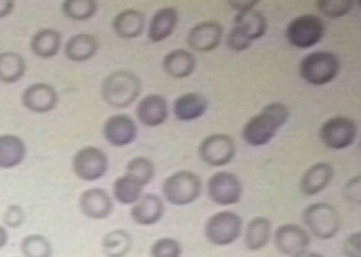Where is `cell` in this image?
Wrapping results in <instances>:
<instances>
[{
  "mask_svg": "<svg viewBox=\"0 0 361 257\" xmlns=\"http://www.w3.org/2000/svg\"><path fill=\"white\" fill-rule=\"evenodd\" d=\"M71 167L77 178L85 182H93L107 174L109 158L104 151L90 145L75 152Z\"/></svg>",
  "mask_w": 361,
  "mask_h": 257,
  "instance_id": "9",
  "label": "cell"
},
{
  "mask_svg": "<svg viewBox=\"0 0 361 257\" xmlns=\"http://www.w3.org/2000/svg\"><path fill=\"white\" fill-rule=\"evenodd\" d=\"M302 222L317 239H331L341 229L338 210L329 203H314L302 211Z\"/></svg>",
  "mask_w": 361,
  "mask_h": 257,
  "instance_id": "5",
  "label": "cell"
},
{
  "mask_svg": "<svg viewBox=\"0 0 361 257\" xmlns=\"http://www.w3.org/2000/svg\"><path fill=\"white\" fill-rule=\"evenodd\" d=\"M147 24V18L142 11L135 8H126L118 13L113 20L115 36L123 40H133L142 35Z\"/></svg>",
  "mask_w": 361,
  "mask_h": 257,
  "instance_id": "21",
  "label": "cell"
},
{
  "mask_svg": "<svg viewBox=\"0 0 361 257\" xmlns=\"http://www.w3.org/2000/svg\"><path fill=\"white\" fill-rule=\"evenodd\" d=\"M180 21L178 10L174 7H164L158 10L148 26V39L152 43H160L167 40L176 30Z\"/></svg>",
  "mask_w": 361,
  "mask_h": 257,
  "instance_id": "22",
  "label": "cell"
},
{
  "mask_svg": "<svg viewBox=\"0 0 361 257\" xmlns=\"http://www.w3.org/2000/svg\"><path fill=\"white\" fill-rule=\"evenodd\" d=\"M203 192L202 178L188 170H180L171 174L163 182L161 193L167 203L176 207H185L193 204Z\"/></svg>",
  "mask_w": 361,
  "mask_h": 257,
  "instance_id": "3",
  "label": "cell"
},
{
  "mask_svg": "<svg viewBox=\"0 0 361 257\" xmlns=\"http://www.w3.org/2000/svg\"><path fill=\"white\" fill-rule=\"evenodd\" d=\"M141 94V81L135 73L114 71L102 84V97L114 108H128Z\"/></svg>",
  "mask_w": 361,
  "mask_h": 257,
  "instance_id": "2",
  "label": "cell"
},
{
  "mask_svg": "<svg viewBox=\"0 0 361 257\" xmlns=\"http://www.w3.org/2000/svg\"><path fill=\"white\" fill-rule=\"evenodd\" d=\"M342 251L346 257H361V232L349 234L343 241Z\"/></svg>",
  "mask_w": 361,
  "mask_h": 257,
  "instance_id": "38",
  "label": "cell"
},
{
  "mask_svg": "<svg viewBox=\"0 0 361 257\" xmlns=\"http://www.w3.org/2000/svg\"><path fill=\"white\" fill-rule=\"evenodd\" d=\"M161 66L167 75L176 80H183L190 77L196 69V56L188 49L178 48L163 58Z\"/></svg>",
  "mask_w": 361,
  "mask_h": 257,
  "instance_id": "24",
  "label": "cell"
},
{
  "mask_svg": "<svg viewBox=\"0 0 361 257\" xmlns=\"http://www.w3.org/2000/svg\"><path fill=\"white\" fill-rule=\"evenodd\" d=\"M243 233V218L233 211H219L211 215L204 226L207 241L215 246H228Z\"/></svg>",
  "mask_w": 361,
  "mask_h": 257,
  "instance_id": "6",
  "label": "cell"
},
{
  "mask_svg": "<svg viewBox=\"0 0 361 257\" xmlns=\"http://www.w3.org/2000/svg\"><path fill=\"white\" fill-rule=\"evenodd\" d=\"M137 134L138 129L135 119L126 114L113 115L103 125V137L110 145L116 148H123L133 144Z\"/></svg>",
  "mask_w": 361,
  "mask_h": 257,
  "instance_id": "14",
  "label": "cell"
},
{
  "mask_svg": "<svg viewBox=\"0 0 361 257\" xmlns=\"http://www.w3.org/2000/svg\"><path fill=\"white\" fill-rule=\"evenodd\" d=\"M208 110V100L202 94L190 92L180 94L173 104V113L180 122H192L205 115Z\"/></svg>",
  "mask_w": 361,
  "mask_h": 257,
  "instance_id": "23",
  "label": "cell"
},
{
  "mask_svg": "<svg viewBox=\"0 0 361 257\" xmlns=\"http://www.w3.org/2000/svg\"><path fill=\"white\" fill-rule=\"evenodd\" d=\"M135 114L140 123H142L144 126L158 127L167 120L170 107L166 97H163L161 94H147L138 101Z\"/></svg>",
  "mask_w": 361,
  "mask_h": 257,
  "instance_id": "17",
  "label": "cell"
},
{
  "mask_svg": "<svg viewBox=\"0 0 361 257\" xmlns=\"http://www.w3.org/2000/svg\"><path fill=\"white\" fill-rule=\"evenodd\" d=\"M7 241H8V233H7L6 227H3V226L0 225V249H3V248L6 246Z\"/></svg>",
  "mask_w": 361,
  "mask_h": 257,
  "instance_id": "43",
  "label": "cell"
},
{
  "mask_svg": "<svg viewBox=\"0 0 361 257\" xmlns=\"http://www.w3.org/2000/svg\"><path fill=\"white\" fill-rule=\"evenodd\" d=\"M144 187L138 185L128 175H121L113 184L114 199L123 206H133L135 201L142 196Z\"/></svg>",
  "mask_w": 361,
  "mask_h": 257,
  "instance_id": "32",
  "label": "cell"
},
{
  "mask_svg": "<svg viewBox=\"0 0 361 257\" xmlns=\"http://www.w3.org/2000/svg\"><path fill=\"white\" fill-rule=\"evenodd\" d=\"M226 44L228 49L234 51V52H244L250 48V43L248 40H245L244 37H241L238 33H235L234 30H230L226 39Z\"/></svg>",
  "mask_w": 361,
  "mask_h": 257,
  "instance_id": "40",
  "label": "cell"
},
{
  "mask_svg": "<svg viewBox=\"0 0 361 257\" xmlns=\"http://www.w3.org/2000/svg\"><path fill=\"white\" fill-rule=\"evenodd\" d=\"M353 6H355V1L352 0H317L316 1L317 10L323 15L334 20L346 17L353 8Z\"/></svg>",
  "mask_w": 361,
  "mask_h": 257,
  "instance_id": "35",
  "label": "cell"
},
{
  "mask_svg": "<svg viewBox=\"0 0 361 257\" xmlns=\"http://www.w3.org/2000/svg\"><path fill=\"white\" fill-rule=\"evenodd\" d=\"M274 245L283 256H301L310 251L311 235L300 225L285 223L275 230Z\"/></svg>",
  "mask_w": 361,
  "mask_h": 257,
  "instance_id": "11",
  "label": "cell"
},
{
  "mask_svg": "<svg viewBox=\"0 0 361 257\" xmlns=\"http://www.w3.org/2000/svg\"><path fill=\"white\" fill-rule=\"evenodd\" d=\"M290 119V110L279 101L267 104L257 115L250 118L244 125L241 137L249 146H264L270 142L276 132L282 129Z\"/></svg>",
  "mask_w": 361,
  "mask_h": 257,
  "instance_id": "1",
  "label": "cell"
},
{
  "mask_svg": "<svg viewBox=\"0 0 361 257\" xmlns=\"http://www.w3.org/2000/svg\"><path fill=\"white\" fill-rule=\"evenodd\" d=\"M16 4L13 0H0V20L10 15Z\"/></svg>",
  "mask_w": 361,
  "mask_h": 257,
  "instance_id": "42",
  "label": "cell"
},
{
  "mask_svg": "<svg viewBox=\"0 0 361 257\" xmlns=\"http://www.w3.org/2000/svg\"><path fill=\"white\" fill-rule=\"evenodd\" d=\"M235 152V142L231 136L225 133L211 134L205 137L199 145L200 159L211 167H224L231 163Z\"/></svg>",
  "mask_w": 361,
  "mask_h": 257,
  "instance_id": "12",
  "label": "cell"
},
{
  "mask_svg": "<svg viewBox=\"0 0 361 257\" xmlns=\"http://www.w3.org/2000/svg\"><path fill=\"white\" fill-rule=\"evenodd\" d=\"M233 10L237 13H244L249 10H255L259 6V0H237V1H226Z\"/></svg>",
  "mask_w": 361,
  "mask_h": 257,
  "instance_id": "41",
  "label": "cell"
},
{
  "mask_svg": "<svg viewBox=\"0 0 361 257\" xmlns=\"http://www.w3.org/2000/svg\"><path fill=\"white\" fill-rule=\"evenodd\" d=\"M164 203L158 194L148 193L142 194L130 210L133 222L140 226H154L161 220L164 215Z\"/></svg>",
  "mask_w": 361,
  "mask_h": 257,
  "instance_id": "20",
  "label": "cell"
},
{
  "mask_svg": "<svg viewBox=\"0 0 361 257\" xmlns=\"http://www.w3.org/2000/svg\"><path fill=\"white\" fill-rule=\"evenodd\" d=\"M26 158L25 141L14 134L0 136V168L11 170L18 167Z\"/></svg>",
  "mask_w": 361,
  "mask_h": 257,
  "instance_id": "27",
  "label": "cell"
},
{
  "mask_svg": "<svg viewBox=\"0 0 361 257\" xmlns=\"http://www.w3.org/2000/svg\"><path fill=\"white\" fill-rule=\"evenodd\" d=\"M155 174H157L155 164L145 156L133 158L125 167V175L132 178L142 187L151 184V181L155 178Z\"/></svg>",
  "mask_w": 361,
  "mask_h": 257,
  "instance_id": "31",
  "label": "cell"
},
{
  "mask_svg": "<svg viewBox=\"0 0 361 257\" xmlns=\"http://www.w3.org/2000/svg\"><path fill=\"white\" fill-rule=\"evenodd\" d=\"M267 27L269 23L266 15L255 8L244 13H237L231 30L238 33L252 44L253 42L260 40L267 33Z\"/></svg>",
  "mask_w": 361,
  "mask_h": 257,
  "instance_id": "18",
  "label": "cell"
},
{
  "mask_svg": "<svg viewBox=\"0 0 361 257\" xmlns=\"http://www.w3.org/2000/svg\"><path fill=\"white\" fill-rule=\"evenodd\" d=\"M298 257H326L323 256V255H320V253H317V252H307V253H304V255H301V256Z\"/></svg>",
  "mask_w": 361,
  "mask_h": 257,
  "instance_id": "44",
  "label": "cell"
},
{
  "mask_svg": "<svg viewBox=\"0 0 361 257\" xmlns=\"http://www.w3.org/2000/svg\"><path fill=\"white\" fill-rule=\"evenodd\" d=\"M62 11L73 21H88L96 15L97 3L94 0H66L62 4Z\"/></svg>",
  "mask_w": 361,
  "mask_h": 257,
  "instance_id": "34",
  "label": "cell"
},
{
  "mask_svg": "<svg viewBox=\"0 0 361 257\" xmlns=\"http://www.w3.org/2000/svg\"><path fill=\"white\" fill-rule=\"evenodd\" d=\"M334 167L330 163L319 162L305 170L300 181V190L302 194L312 197L320 194L331 184L334 178Z\"/></svg>",
  "mask_w": 361,
  "mask_h": 257,
  "instance_id": "19",
  "label": "cell"
},
{
  "mask_svg": "<svg viewBox=\"0 0 361 257\" xmlns=\"http://www.w3.org/2000/svg\"><path fill=\"white\" fill-rule=\"evenodd\" d=\"M326 35L322 18L314 14H302L288 25L285 36L288 43L297 49H308L319 44Z\"/></svg>",
  "mask_w": 361,
  "mask_h": 257,
  "instance_id": "7",
  "label": "cell"
},
{
  "mask_svg": "<svg viewBox=\"0 0 361 257\" xmlns=\"http://www.w3.org/2000/svg\"><path fill=\"white\" fill-rule=\"evenodd\" d=\"M338 56L329 51H315L308 54L300 63V77L310 85L322 87L333 82L338 75Z\"/></svg>",
  "mask_w": 361,
  "mask_h": 257,
  "instance_id": "4",
  "label": "cell"
},
{
  "mask_svg": "<svg viewBox=\"0 0 361 257\" xmlns=\"http://www.w3.org/2000/svg\"><path fill=\"white\" fill-rule=\"evenodd\" d=\"M225 29L218 21H204L195 25L188 33V46L197 52H211L221 46Z\"/></svg>",
  "mask_w": 361,
  "mask_h": 257,
  "instance_id": "13",
  "label": "cell"
},
{
  "mask_svg": "<svg viewBox=\"0 0 361 257\" xmlns=\"http://www.w3.org/2000/svg\"><path fill=\"white\" fill-rule=\"evenodd\" d=\"M20 249L23 257H52L54 253L51 241L42 234L26 235L21 241Z\"/></svg>",
  "mask_w": 361,
  "mask_h": 257,
  "instance_id": "33",
  "label": "cell"
},
{
  "mask_svg": "<svg viewBox=\"0 0 361 257\" xmlns=\"http://www.w3.org/2000/svg\"><path fill=\"white\" fill-rule=\"evenodd\" d=\"M78 207L82 215H85L87 218L93 220H102L113 213L114 201L104 189L90 187L81 193Z\"/></svg>",
  "mask_w": 361,
  "mask_h": 257,
  "instance_id": "16",
  "label": "cell"
},
{
  "mask_svg": "<svg viewBox=\"0 0 361 257\" xmlns=\"http://www.w3.org/2000/svg\"><path fill=\"white\" fill-rule=\"evenodd\" d=\"M133 246V238L126 230H113L102 239V251L104 256L126 257Z\"/></svg>",
  "mask_w": 361,
  "mask_h": 257,
  "instance_id": "29",
  "label": "cell"
},
{
  "mask_svg": "<svg viewBox=\"0 0 361 257\" xmlns=\"http://www.w3.org/2000/svg\"><path fill=\"white\" fill-rule=\"evenodd\" d=\"M59 96L54 87L37 82L27 87L23 94V107L35 114H47L56 108Z\"/></svg>",
  "mask_w": 361,
  "mask_h": 257,
  "instance_id": "15",
  "label": "cell"
},
{
  "mask_svg": "<svg viewBox=\"0 0 361 257\" xmlns=\"http://www.w3.org/2000/svg\"><path fill=\"white\" fill-rule=\"evenodd\" d=\"M62 46V35L55 29H42L30 40L32 52L42 58L51 59L54 58Z\"/></svg>",
  "mask_w": 361,
  "mask_h": 257,
  "instance_id": "28",
  "label": "cell"
},
{
  "mask_svg": "<svg viewBox=\"0 0 361 257\" xmlns=\"http://www.w3.org/2000/svg\"><path fill=\"white\" fill-rule=\"evenodd\" d=\"M343 194L348 199V201L353 203V204H361V177H353L350 178L346 185L343 187Z\"/></svg>",
  "mask_w": 361,
  "mask_h": 257,
  "instance_id": "39",
  "label": "cell"
},
{
  "mask_svg": "<svg viewBox=\"0 0 361 257\" xmlns=\"http://www.w3.org/2000/svg\"><path fill=\"white\" fill-rule=\"evenodd\" d=\"M207 193L209 200L218 206H234L240 203L243 197V182L233 173L218 171L209 177L207 182Z\"/></svg>",
  "mask_w": 361,
  "mask_h": 257,
  "instance_id": "10",
  "label": "cell"
},
{
  "mask_svg": "<svg viewBox=\"0 0 361 257\" xmlns=\"http://www.w3.org/2000/svg\"><path fill=\"white\" fill-rule=\"evenodd\" d=\"M26 71V62L23 55L7 51L0 54V82L14 84L18 82Z\"/></svg>",
  "mask_w": 361,
  "mask_h": 257,
  "instance_id": "30",
  "label": "cell"
},
{
  "mask_svg": "<svg viewBox=\"0 0 361 257\" xmlns=\"http://www.w3.org/2000/svg\"><path fill=\"white\" fill-rule=\"evenodd\" d=\"M272 232V223L266 216H255L247 225L244 245L250 252L260 251L269 245Z\"/></svg>",
  "mask_w": 361,
  "mask_h": 257,
  "instance_id": "26",
  "label": "cell"
},
{
  "mask_svg": "<svg viewBox=\"0 0 361 257\" xmlns=\"http://www.w3.org/2000/svg\"><path fill=\"white\" fill-rule=\"evenodd\" d=\"M3 222L7 227H11V229L21 227L25 223V211L23 207L10 206L3 215Z\"/></svg>",
  "mask_w": 361,
  "mask_h": 257,
  "instance_id": "37",
  "label": "cell"
},
{
  "mask_svg": "<svg viewBox=\"0 0 361 257\" xmlns=\"http://www.w3.org/2000/svg\"><path fill=\"white\" fill-rule=\"evenodd\" d=\"M99 49V40L94 35L78 33L71 36L65 46V55L68 61L82 63L90 61Z\"/></svg>",
  "mask_w": 361,
  "mask_h": 257,
  "instance_id": "25",
  "label": "cell"
},
{
  "mask_svg": "<svg viewBox=\"0 0 361 257\" xmlns=\"http://www.w3.org/2000/svg\"><path fill=\"white\" fill-rule=\"evenodd\" d=\"M359 134L357 123L348 117L327 119L319 129V137L323 145L333 151H342L355 144Z\"/></svg>",
  "mask_w": 361,
  "mask_h": 257,
  "instance_id": "8",
  "label": "cell"
},
{
  "mask_svg": "<svg viewBox=\"0 0 361 257\" xmlns=\"http://www.w3.org/2000/svg\"><path fill=\"white\" fill-rule=\"evenodd\" d=\"M182 252L180 241L171 237L159 238L149 249L151 257H182Z\"/></svg>",
  "mask_w": 361,
  "mask_h": 257,
  "instance_id": "36",
  "label": "cell"
}]
</instances>
